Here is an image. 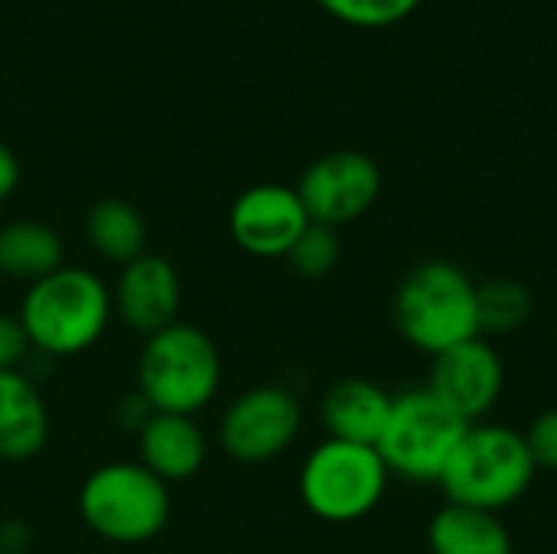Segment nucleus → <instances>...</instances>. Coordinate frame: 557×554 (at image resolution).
<instances>
[{"mask_svg":"<svg viewBox=\"0 0 557 554\" xmlns=\"http://www.w3.org/2000/svg\"><path fill=\"white\" fill-rule=\"evenodd\" d=\"M0 294H3V278H0Z\"/></svg>","mask_w":557,"mask_h":554,"instance_id":"nucleus-26","label":"nucleus"},{"mask_svg":"<svg viewBox=\"0 0 557 554\" xmlns=\"http://www.w3.org/2000/svg\"><path fill=\"white\" fill-rule=\"evenodd\" d=\"M392 398L395 395H388L382 385L369 379H339L336 385L326 389L320 402L326 438L375 447L385 431Z\"/></svg>","mask_w":557,"mask_h":554,"instance_id":"nucleus-15","label":"nucleus"},{"mask_svg":"<svg viewBox=\"0 0 557 554\" xmlns=\"http://www.w3.org/2000/svg\"><path fill=\"white\" fill-rule=\"evenodd\" d=\"M307 225L297 189L284 183L248 186L228 209V235L251 258H287Z\"/></svg>","mask_w":557,"mask_h":554,"instance_id":"nucleus-11","label":"nucleus"},{"mask_svg":"<svg viewBox=\"0 0 557 554\" xmlns=\"http://www.w3.org/2000/svg\"><path fill=\"white\" fill-rule=\"evenodd\" d=\"M535 473L539 467L525 447L522 431L480 421L463 431L437 487L454 506H470L499 516L529 493Z\"/></svg>","mask_w":557,"mask_h":554,"instance_id":"nucleus-4","label":"nucleus"},{"mask_svg":"<svg viewBox=\"0 0 557 554\" xmlns=\"http://www.w3.org/2000/svg\"><path fill=\"white\" fill-rule=\"evenodd\" d=\"M463 424H480L499 405L506 389V362L486 336H473L454 349L431 356L424 385Z\"/></svg>","mask_w":557,"mask_h":554,"instance_id":"nucleus-10","label":"nucleus"},{"mask_svg":"<svg viewBox=\"0 0 557 554\" xmlns=\"http://www.w3.org/2000/svg\"><path fill=\"white\" fill-rule=\"evenodd\" d=\"M401 340L428 359L480 336L476 281L454 261L431 258L414 264L392 300Z\"/></svg>","mask_w":557,"mask_h":554,"instance_id":"nucleus-2","label":"nucleus"},{"mask_svg":"<svg viewBox=\"0 0 557 554\" xmlns=\"http://www.w3.org/2000/svg\"><path fill=\"white\" fill-rule=\"evenodd\" d=\"M330 16L356 29H385L408 20L421 0H317Z\"/></svg>","mask_w":557,"mask_h":554,"instance_id":"nucleus-21","label":"nucleus"},{"mask_svg":"<svg viewBox=\"0 0 557 554\" xmlns=\"http://www.w3.org/2000/svg\"><path fill=\"white\" fill-rule=\"evenodd\" d=\"M467 428L470 424L444 408L428 389H408L392 398L375 451L392 477L408 483H437Z\"/></svg>","mask_w":557,"mask_h":554,"instance_id":"nucleus-7","label":"nucleus"},{"mask_svg":"<svg viewBox=\"0 0 557 554\" xmlns=\"http://www.w3.org/2000/svg\"><path fill=\"white\" fill-rule=\"evenodd\" d=\"M339 258H343L339 232H336V229H330V225H317V222H310V225H307V232H304V235L297 238V245L290 248L287 264H290L300 278L317 281V278L333 274V271H336V264H339Z\"/></svg>","mask_w":557,"mask_h":554,"instance_id":"nucleus-20","label":"nucleus"},{"mask_svg":"<svg viewBox=\"0 0 557 554\" xmlns=\"http://www.w3.org/2000/svg\"><path fill=\"white\" fill-rule=\"evenodd\" d=\"M33 346L16 313L0 310V372H26Z\"/></svg>","mask_w":557,"mask_h":554,"instance_id":"nucleus-23","label":"nucleus"},{"mask_svg":"<svg viewBox=\"0 0 557 554\" xmlns=\"http://www.w3.org/2000/svg\"><path fill=\"white\" fill-rule=\"evenodd\" d=\"M170 487L140 460L95 467L78 490V516L108 545L153 542L170 522Z\"/></svg>","mask_w":557,"mask_h":554,"instance_id":"nucleus-5","label":"nucleus"},{"mask_svg":"<svg viewBox=\"0 0 557 554\" xmlns=\"http://www.w3.org/2000/svg\"><path fill=\"white\" fill-rule=\"evenodd\" d=\"M150 418H153V408H150L137 392H134V395H127V398L117 405V411H114L117 428H121V431H134V434H137Z\"/></svg>","mask_w":557,"mask_h":554,"instance_id":"nucleus-24","label":"nucleus"},{"mask_svg":"<svg viewBox=\"0 0 557 554\" xmlns=\"http://www.w3.org/2000/svg\"><path fill=\"white\" fill-rule=\"evenodd\" d=\"M114 320L137 336H153L173 327L183 313V278L166 255L144 251L131 264L117 268L111 284Z\"/></svg>","mask_w":557,"mask_h":554,"instance_id":"nucleus-12","label":"nucleus"},{"mask_svg":"<svg viewBox=\"0 0 557 554\" xmlns=\"http://www.w3.org/2000/svg\"><path fill=\"white\" fill-rule=\"evenodd\" d=\"M388 467L375 447L349 441H320L300 464L297 493L310 516L346 526L366 519L388 490Z\"/></svg>","mask_w":557,"mask_h":554,"instance_id":"nucleus-6","label":"nucleus"},{"mask_svg":"<svg viewBox=\"0 0 557 554\" xmlns=\"http://www.w3.org/2000/svg\"><path fill=\"white\" fill-rule=\"evenodd\" d=\"M65 264L62 235L39 219H13L0 225V278L36 284Z\"/></svg>","mask_w":557,"mask_h":554,"instance_id":"nucleus-16","label":"nucleus"},{"mask_svg":"<svg viewBox=\"0 0 557 554\" xmlns=\"http://www.w3.org/2000/svg\"><path fill=\"white\" fill-rule=\"evenodd\" d=\"M49 408L29 372H0V460L26 464L49 444Z\"/></svg>","mask_w":557,"mask_h":554,"instance_id":"nucleus-14","label":"nucleus"},{"mask_svg":"<svg viewBox=\"0 0 557 554\" xmlns=\"http://www.w3.org/2000/svg\"><path fill=\"white\" fill-rule=\"evenodd\" d=\"M222 389V356L215 340L186 320L144 340L137 356V395L153 415L206 411Z\"/></svg>","mask_w":557,"mask_h":554,"instance_id":"nucleus-3","label":"nucleus"},{"mask_svg":"<svg viewBox=\"0 0 557 554\" xmlns=\"http://www.w3.org/2000/svg\"><path fill=\"white\" fill-rule=\"evenodd\" d=\"M16 317L26 330L33 356H82L98 346L114 323L111 284L91 268L62 264L23 291Z\"/></svg>","mask_w":557,"mask_h":554,"instance_id":"nucleus-1","label":"nucleus"},{"mask_svg":"<svg viewBox=\"0 0 557 554\" xmlns=\"http://www.w3.org/2000/svg\"><path fill=\"white\" fill-rule=\"evenodd\" d=\"M0 554H3V552H0Z\"/></svg>","mask_w":557,"mask_h":554,"instance_id":"nucleus-28","label":"nucleus"},{"mask_svg":"<svg viewBox=\"0 0 557 554\" xmlns=\"http://www.w3.org/2000/svg\"><path fill=\"white\" fill-rule=\"evenodd\" d=\"M297 196L317 225H349L362 219L382 193V170L362 150H333L317 157L297 180Z\"/></svg>","mask_w":557,"mask_h":554,"instance_id":"nucleus-9","label":"nucleus"},{"mask_svg":"<svg viewBox=\"0 0 557 554\" xmlns=\"http://www.w3.org/2000/svg\"><path fill=\"white\" fill-rule=\"evenodd\" d=\"M20 186V160L16 153L0 140V202H7Z\"/></svg>","mask_w":557,"mask_h":554,"instance_id":"nucleus-25","label":"nucleus"},{"mask_svg":"<svg viewBox=\"0 0 557 554\" xmlns=\"http://www.w3.org/2000/svg\"><path fill=\"white\" fill-rule=\"evenodd\" d=\"M431 554H516L512 535L496 513L470 506H441L428 522Z\"/></svg>","mask_w":557,"mask_h":554,"instance_id":"nucleus-17","label":"nucleus"},{"mask_svg":"<svg viewBox=\"0 0 557 554\" xmlns=\"http://www.w3.org/2000/svg\"><path fill=\"white\" fill-rule=\"evenodd\" d=\"M137 460L166 487L186 483L202 473L209 460V438L196 418L153 415L137 431Z\"/></svg>","mask_w":557,"mask_h":554,"instance_id":"nucleus-13","label":"nucleus"},{"mask_svg":"<svg viewBox=\"0 0 557 554\" xmlns=\"http://www.w3.org/2000/svg\"><path fill=\"white\" fill-rule=\"evenodd\" d=\"M555 340H557V323H555Z\"/></svg>","mask_w":557,"mask_h":554,"instance_id":"nucleus-27","label":"nucleus"},{"mask_svg":"<svg viewBox=\"0 0 557 554\" xmlns=\"http://www.w3.org/2000/svg\"><path fill=\"white\" fill-rule=\"evenodd\" d=\"M304 408L284 385H251L238 392L219 418L215 441L238 464H268L287 454L300 434Z\"/></svg>","mask_w":557,"mask_h":554,"instance_id":"nucleus-8","label":"nucleus"},{"mask_svg":"<svg viewBox=\"0 0 557 554\" xmlns=\"http://www.w3.org/2000/svg\"><path fill=\"white\" fill-rule=\"evenodd\" d=\"M522 438L539 470H557V408L535 415Z\"/></svg>","mask_w":557,"mask_h":554,"instance_id":"nucleus-22","label":"nucleus"},{"mask_svg":"<svg viewBox=\"0 0 557 554\" xmlns=\"http://www.w3.org/2000/svg\"><path fill=\"white\" fill-rule=\"evenodd\" d=\"M535 307L532 291L516 278H490L476 284L480 336H506L529 323Z\"/></svg>","mask_w":557,"mask_h":554,"instance_id":"nucleus-19","label":"nucleus"},{"mask_svg":"<svg viewBox=\"0 0 557 554\" xmlns=\"http://www.w3.org/2000/svg\"><path fill=\"white\" fill-rule=\"evenodd\" d=\"M85 242L95 251V258L124 268L147 251V222L134 202L108 196L88 209Z\"/></svg>","mask_w":557,"mask_h":554,"instance_id":"nucleus-18","label":"nucleus"}]
</instances>
